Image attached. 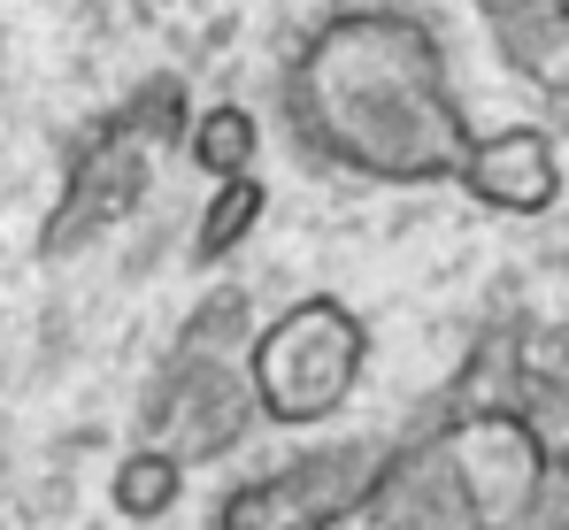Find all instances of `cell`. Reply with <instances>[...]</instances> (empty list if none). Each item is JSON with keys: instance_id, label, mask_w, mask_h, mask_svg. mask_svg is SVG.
<instances>
[{"instance_id": "6da1fadb", "label": "cell", "mask_w": 569, "mask_h": 530, "mask_svg": "<svg viewBox=\"0 0 569 530\" xmlns=\"http://www.w3.org/2000/svg\"><path fill=\"white\" fill-rule=\"evenodd\" d=\"M284 92L316 154L378 184H455L477 139L447 86V54L431 23L400 8H355L323 23Z\"/></svg>"}, {"instance_id": "7a4b0ae2", "label": "cell", "mask_w": 569, "mask_h": 530, "mask_svg": "<svg viewBox=\"0 0 569 530\" xmlns=\"http://www.w3.org/2000/svg\"><path fill=\"white\" fill-rule=\"evenodd\" d=\"M239 353H247L239 369H247L254 416L278 431H308L355 400L362 361H370V323L339 292H316V300H292L278 323H254V339Z\"/></svg>"}, {"instance_id": "3957f363", "label": "cell", "mask_w": 569, "mask_h": 530, "mask_svg": "<svg viewBox=\"0 0 569 530\" xmlns=\"http://www.w3.org/2000/svg\"><path fill=\"white\" fill-rule=\"evenodd\" d=\"M385 461H392V446L378 439H339V446H316V453H292L278 469L231 484L223 508H216V530H339L370 508Z\"/></svg>"}, {"instance_id": "277c9868", "label": "cell", "mask_w": 569, "mask_h": 530, "mask_svg": "<svg viewBox=\"0 0 569 530\" xmlns=\"http://www.w3.org/2000/svg\"><path fill=\"white\" fill-rule=\"evenodd\" d=\"M139 431L154 446H170L178 461H223L231 446L254 431V392H247V369H231V353H186L154 377L147 408H139Z\"/></svg>"}, {"instance_id": "5b68a950", "label": "cell", "mask_w": 569, "mask_h": 530, "mask_svg": "<svg viewBox=\"0 0 569 530\" xmlns=\"http://www.w3.org/2000/svg\"><path fill=\"white\" fill-rule=\"evenodd\" d=\"M139 192H147V139L123 123V108L93 123L78 147H70V184H62V208H54V223L39 231V247L47 254H62V247H86L100 231H116L131 208H139Z\"/></svg>"}, {"instance_id": "8992f818", "label": "cell", "mask_w": 569, "mask_h": 530, "mask_svg": "<svg viewBox=\"0 0 569 530\" xmlns=\"http://www.w3.org/2000/svg\"><path fill=\"white\" fill-rule=\"evenodd\" d=\"M439 453H447L462 500L477 508V523H500V516L531 508V492H539V477H547L539 439H531L516 416H500V408H492V416H470L462 431H447Z\"/></svg>"}, {"instance_id": "52a82bcc", "label": "cell", "mask_w": 569, "mask_h": 530, "mask_svg": "<svg viewBox=\"0 0 569 530\" xmlns=\"http://www.w3.org/2000/svg\"><path fill=\"white\" fill-rule=\"evenodd\" d=\"M455 184L492 216H547L562 200V154H555V139L539 123H516V131L470 139Z\"/></svg>"}, {"instance_id": "ba28073f", "label": "cell", "mask_w": 569, "mask_h": 530, "mask_svg": "<svg viewBox=\"0 0 569 530\" xmlns=\"http://www.w3.org/2000/svg\"><path fill=\"white\" fill-rule=\"evenodd\" d=\"M362 516H370V530H485L439 446L431 453H392Z\"/></svg>"}, {"instance_id": "9c48e42d", "label": "cell", "mask_w": 569, "mask_h": 530, "mask_svg": "<svg viewBox=\"0 0 569 530\" xmlns=\"http://www.w3.org/2000/svg\"><path fill=\"white\" fill-rule=\"evenodd\" d=\"M262 216H270V192H262V177H216V192L200 200V216H192V262L216 269L231 262L254 231H262Z\"/></svg>"}, {"instance_id": "30bf717a", "label": "cell", "mask_w": 569, "mask_h": 530, "mask_svg": "<svg viewBox=\"0 0 569 530\" xmlns=\"http://www.w3.org/2000/svg\"><path fill=\"white\" fill-rule=\"evenodd\" d=\"M108 500H116V516L123 523H162L178 500H186V461L170 453V446L139 439L123 461H116V477H108Z\"/></svg>"}, {"instance_id": "8fae6325", "label": "cell", "mask_w": 569, "mask_h": 530, "mask_svg": "<svg viewBox=\"0 0 569 530\" xmlns=\"http://www.w3.org/2000/svg\"><path fill=\"white\" fill-rule=\"evenodd\" d=\"M192 154V170L208 177H247L254 170V154H262V123H254V108H239V100H216V108H200L186 116V139H178Z\"/></svg>"}, {"instance_id": "7c38bea8", "label": "cell", "mask_w": 569, "mask_h": 530, "mask_svg": "<svg viewBox=\"0 0 569 530\" xmlns=\"http://www.w3.org/2000/svg\"><path fill=\"white\" fill-rule=\"evenodd\" d=\"M254 339V300L247 292H216L192 308V331H186V353H239Z\"/></svg>"}, {"instance_id": "4fadbf2b", "label": "cell", "mask_w": 569, "mask_h": 530, "mask_svg": "<svg viewBox=\"0 0 569 530\" xmlns=\"http://www.w3.org/2000/svg\"><path fill=\"white\" fill-rule=\"evenodd\" d=\"M562 347H569V339H562Z\"/></svg>"}]
</instances>
